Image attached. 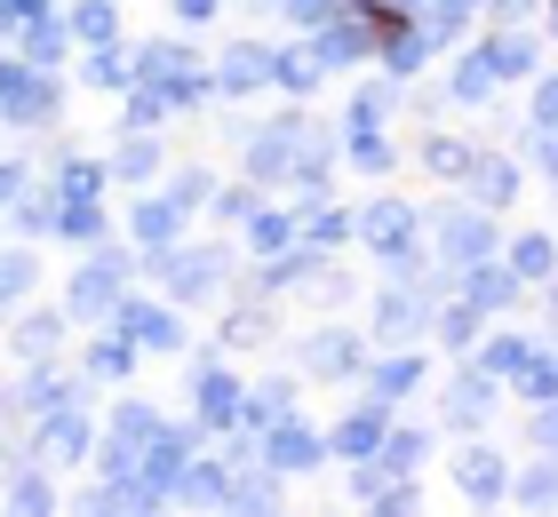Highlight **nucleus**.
<instances>
[{
    "mask_svg": "<svg viewBox=\"0 0 558 517\" xmlns=\"http://www.w3.org/2000/svg\"><path fill=\"white\" fill-rule=\"evenodd\" d=\"M367 239L375 247H384V263L391 271H415V216H408V207H399V199H384V207H367Z\"/></svg>",
    "mask_w": 558,
    "mask_h": 517,
    "instance_id": "nucleus-1",
    "label": "nucleus"
},
{
    "mask_svg": "<svg viewBox=\"0 0 558 517\" xmlns=\"http://www.w3.org/2000/svg\"><path fill=\"white\" fill-rule=\"evenodd\" d=\"M0 112L9 120H48L57 112V88H48L40 72H0Z\"/></svg>",
    "mask_w": 558,
    "mask_h": 517,
    "instance_id": "nucleus-2",
    "label": "nucleus"
},
{
    "mask_svg": "<svg viewBox=\"0 0 558 517\" xmlns=\"http://www.w3.org/2000/svg\"><path fill=\"white\" fill-rule=\"evenodd\" d=\"M439 231H447V255H454V263H478V255L495 247V231H487V216H447Z\"/></svg>",
    "mask_w": 558,
    "mask_h": 517,
    "instance_id": "nucleus-3",
    "label": "nucleus"
},
{
    "mask_svg": "<svg viewBox=\"0 0 558 517\" xmlns=\"http://www.w3.org/2000/svg\"><path fill=\"white\" fill-rule=\"evenodd\" d=\"M175 216H184V199H144V207H136V239L160 255V247L175 239Z\"/></svg>",
    "mask_w": 558,
    "mask_h": 517,
    "instance_id": "nucleus-4",
    "label": "nucleus"
},
{
    "mask_svg": "<svg viewBox=\"0 0 558 517\" xmlns=\"http://www.w3.org/2000/svg\"><path fill=\"white\" fill-rule=\"evenodd\" d=\"M264 454L279 461V470H303V461H319V438H312V430H295V422H279V430L264 438Z\"/></svg>",
    "mask_w": 558,
    "mask_h": 517,
    "instance_id": "nucleus-5",
    "label": "nucleus"
},
{
    "mask_svg": "<svg viewBox=\"0 0 558 517\" xmlns=\"http://www.w3.org/2000/svg\"><path fill=\"white\" fill-rule=\"evenodd\" d=\"M271 72H279V57H271V48H232V64H223V88H264L271 81Z\"/></svg>",
    "mask_w": 558,
    "mask_h": 517,
    "instance_id": "nucleus-6",
    "label": "nucleus"
},
{
    "mask_svg": "<svg viewBox=\"0 0 558 517\" xmlns=\"http://www.w3.org/2000/svg\"><path fill=\"white\" fill-rule=\"evenodd\" d=\"M112 295H120V271L112 263H96V271L72 279V310H112Z\"/></svg>",
    "mask_w": 558,
    "mask_h": 517,
    "instance_id": "nucleus-7",
    "label": "nucleus"
},
{
    "mask_svg": "<svg viewBox=\"0 0 558 517\" xmlns=\"http://www.w3.org/2000/svg\"><path fill=\"white\" fill-rule=\"evenodd\" d=\"M312 57H319V64H360V57H367V33H360V24H327Z\"/></svg>",
    "mask_w": 558,
    "mask_h": 517,
    "instance_id": "nucleus-8",
    "label": "nucleus"
},
{
    "mask_svg": "<svg viewBox=\"0 0 558 517\" xmlns=\"http://www.w3.org/2000/svg\"><path fill=\"white\" fill-rule=\"evenodd\" d=\"M558 271V247L543 239V231H526V239L511 247V279H550Z\"/></svg>",
    "mask_w": 558,
    "mask_h": 517,
    "instance_id": "nucleus-9",
    "label": "nucleus"
},
{
    "mask_svg": "<svg viewBox=\"0 0 558 517\" xmlns=\"http://www.w3.org/2000/svg\"><path fill=\"white\" fill-rule=\"evenodd\" d=\"M454 478H463V494H478V502L502 494V461L495 454H463V461H454Z\"/></svg>",
    "mask_w": 558,
    "mask_h": 517,
    "instance_id": "nucleus-10",
    "label": "nucleus"
},
{
    "mask_svg": "<svg viewBox=\"0 0 558 517\" xmlns=\"http://www.w3.org/2000/svg\"><path fill=\"white\" fill-rule=\"evenodd\" d=\"M120 327H129L136 343H151V350H168V343H175V319H168V310H144V303L120 310Z\"/></svg>",
    "mask_w": 558,
    "mask_h": 517,
    "instance_id": "nucleus-11",
    "label": "nucleus"
},
{
    "mask_svg": "<svg viewBox=\"0 0 558 517\" xmlns=\"http://www.w3.org/2000/svg\"><path fill=\"white\" fill-rule=\"evenodd\" d=\"M511 382H519V391H526V398H558V358H543V350H526Z\"/></svg>",
    "mask_w": 558,
    "mask_h": 517,
    "instance_id": "nucleus-12",
    "label": "nucleus"
},
{
    "mask_svg": "<svg viewBox=\"0 0 558 517\" xmlns=\"http://www.w3.org/2000/svg\"><path fill=\"white\" fill-rule=\"evenodd\" d=\"M232 406H240V391H232V374H199V414H208V422H232Z\"/></svg>",
    "mask_w": 558,
    "mask_h": 517,
    "instance_id": "nucleus-13",
    "label": "nucleus"
},
{
    "mask_svg": "<svg viewBox=\"0 0 558 517\" xmlns=\"http://www.w3.org/2000/svg\"><path fill=\"white\" fill-rule=\"evenodd\" d=\"M336 446H343V454H351V461H367V454H375V446H384V422H375V414H351V422H343V430H336Z\"/></svg>",
    "mask_w": 558,
    "mask_h": 517,
    "instance_id": "nucleus-14",
    "label": "nucleus"
},
{
    "mask_svg": "<svg viewBox=\"0 0 558 517\" xmlns=\"http://www.w3.org/2000/svg\"><path fill=\"white\" fill-rule=\"evenodd\" d=\"M48 454H57V461L88 454V422H81V414H57V422H48Z\"/></svg>",
    "mask_w": 558,
    "mask_h": 517,
    "instance_id": "nucleus-15",
    "label": "nucleus"
},
{
    "mask_svg": "<svg viewBox=\"0 0 558 517\" xmlns=\"http://www.w3.org/2000/svg\"><path fill=\"white\" fill-rule=\"evenodd\" d=\"M312 367H319V374H336V367L351 374V367H360V343H351V334H319V343H312Z\"/></svg>",
    "mask_w": 558,
    "mask_h": 517,
    "instance_id": "nucleus-16",
    "label": "nucleus"
},
{
    "mask_svg": "<svg viewBox=\"0 0 558 517\" xmlns=\"http://www.w3.org/2000/svg\"><path fill=\"white\" fill-rule=\"evenodd\" d=\"M511 192H519V175H511V160H478V199H487V207H502Z\"/></svg>",
    "mask_w": 558,
    "mask_h": 517,
    "instance_id": "nucleus-17",
    "label": "nucleus"
},
{
    "mask_svg": "<svg viewBox=\"0 0 558 517\" xmlns=\"http://www.w3.org/2000/svg\"><path fill=\"white\" fill-rule=\"evenodd\" d=\"M487 88H495V64H487V57H463V64H454V96H463V103H478Z\"/></svg>",
    "mask_w": 558,
    "mask_h": 517,
    "instance_id": "nucleus-18",
    "label": "nucleus"
},
{
    "mask_svg": "<svg viewBox=\"0 0 558 517\" xmlns=\"http://www.w3.org/2000/svg\"><path fill=\"white\" fill-rule=\"evenodd\" d=\"M375 327H384V334H415L423 327V303L415 295H391L384 310H375Z\"/></svg>",
    "mask_w": 558,
    "mask_h": 517,
    "instance_id": "nucleus-19",
    "label": "nucleus"
},
{
    "mask_svg": "<svg viewBox=\"0 0 558 517\" xmlns=\"http://www.w3.org/2000/svg\"><path fill=\"white\" fill-rule=\"evenodd\" d=\"M415 358H384V367H375V391H384V398H399V391H415Z\"/></svg>",
    "mask_w": 558,
    "mask_h": 517,
    "instance_id": "nucleus-20",
    "label": "nucleus"
},
{
    "mask_svg": "<svg viewBox=\"0 0 558 517\" xmlns=\"http://www.w3.org/2000/svg\"><path fill=\"white\" fill-rule=\"evenodd\" d=\"M247 239H256L264 255H279V247H295V223H288V216H256V231H247Z\"/></svg>",
    "mask_w": 558,
    "mask_h": 517,
    "instance_id": "nucleus-21",
    "label": "nucleus"
},
{
    "mask_svg": "<svg viewBox=\"0 0 558 517\" xmlns=\"http://www.w3.org/2000/svg\"><path fill=\"white\" fill-rule=\"evenodd\" d=\"M502 295H511V271H478V279H471V303H478V310H495Z\"/></svg>",
    "mask_w": 558,
    "mask_h": 517,
    "instance_id": "nucleus-22",
    "label": "nucleus"
},
{
    "mask_svg": "<svg viewBox=\"0 0 558 517\" xmlns=\"http://www.w3.org/2000/svg\"><path fill=\"white\" fill-rule=\"evenodd\" d=\"M487 64H495V72H526V64H535V48H526V40H495Z\"/></svg>",
    "mask_w": 558,
    "mask_h": 517,
    "instance_id": "nucleus-23",
    "label": "nucleus"
},
{
    "mask_svg": "<svg viewBox=\"0 0 558 517\" xmlns=\"http://www.w3.org/2000/svg\"><path fill=\"white\" fill-rule=\"evenodd\" d=\"M24 287H33V263H16V255H0V303H16Z\"/></svg>",
    "mask_w": 558,
    "mask_h": 517,
    "instance_id": "nucleus-24",
    "label": "nucleus"
},
{
    "mask_svg": "<svg viewBox=\"0 0 558 517\" xmlns=\"http://www.w3.org/2000/svg\"><path fill=\"white\" fill-rule=\"evenodd\" d=\"M72 33H81V40H105V33H112V9H105V0H88V9L72 16Z\"/></svg>",
    "mask_w": 558,
    "mask_h": 517,
    "instance_id": "nucleus-25",
    "label": "nucleus"
},
{
    "mask_svg": "<svg viewBox=\"0 0 558 517\" xmlns=\"http://www.w3.org/2000/svg\"><path fill=\"white\" fill-rule=\"evenodd\" d=\"M487 406H495V398H487V382H463V391H454V422H478Z\"/></svg>",
    "mask_w": 558,
    "mask_h": 517,
    "instance_id": "nucleus-26",
    "label": "nucleus"
},
{
    "mask_svg": "<svg viewBox=\"0 0 558 517\" xmlns=\"http://www.w3.org/2000/svg\"><path fill=\"white\" fill-rule=\"evenodd\" d=\"M24 406H40V414H57V406H64V391H57V382H48V374H33V382H24Z\"/></svg>",
    "mask_w": 558,
    "mask_h": 517,
    "instance_id": "nucleus-27",
    "label": "nucleus"
},
{
    "mask_svg": "<svg viewBox=\"0 0 558 517\" xmlns=\"http://www.w3.org/2000/svg\"><path fill=\"white\" fill-rule=\"evenodd\" d=\"M423 64V33H399L391 40V72H415Z\"/></svg>",
    "mask_w": 558,
    "mask_h": 517,
    "instance_id": "nucleus-28",
    "label": "nucleus"
},
{
    "mask_svg": "<svg viewBox=\"0 0 558 517\" xmlns=\"http://www.w3.org/2000/svg\"><path fill=\"white\" fill-rule=\"evenodd\" d=\"M184 494H192V502H223V470H192Z\"/></svg>",
    "mask_w": 558,
    "mask_h": 517,
    "instance_id": "nucleus-29",
    "label": "nucleus"
},
{
    "mask_svg": "<svg viewBox=\"0 0 558 517\" xmlns=\"http://www.w3.org/2000/svg\"><path fill=\"white\" fill-rule=\"evenodd\" d=\"M430 168H439V175H463L471 151H463V144H430Z\"/></svg>",
    "mask_w": 558,
    "mask_h": 517,
    "instance_id": "nucleus-30",
    "label": "nucleus"
},
{
    "mask_svg": "<svg viewBox=\"0 0 558 517\" xmlns=\"http://www.w3.org/2000/svg\"><path fill=\"white\" fill-rule=\"evenodd\" d=\"M384 461H391V470H415V461H423V438H391Z\"/></svg>",
    "mask_w": 558,
    "mask_h": 517,
    "instance_id": "nucleus-31",
    "label": "nucleus"
},
{
    "mask_svg": "<svg viewBox=\"0 0 558 517\" xmlns=\"http://www.w3.org/2000/svg\"><path fill=\"white\" fill-rule=\"evenodd\" d=\"M16 509H57V494H48L40 478H16Z\"/></svg>",
    "mask_w": 558,
    "mask_h": 517,
    "instance_id": "nucleus-32",
    "label": "nucleus"
},
{
    "mask_svg": "<svg viewBox=\"0 0 558 517\" xmlns=\"http://www.w3.org/2000/svg\"><path fill=\"white\" fill-rule=\"evenodd\" d=\"M120 175H129V184H144V175H151V144H129V151H120Z\"/></svg>",
    "mask_w": 558,
    "mask_h": 517,
    "instance_id": "nucleus-33",
    "label": "nucleus"
},
{
    "mask_svg": "<svg viewBox=\"0 0 558 517\" xmlns=\"http://www.w3.org/2000/svg\"><path fill=\"white\" fill-rule=\"evenodd\" d=\"M519 494H526V502H550V494H558V470H526Z\"/></svg>",
    "mask_w": 558,
    "mask_h": 517,
    "instance_id": "nucleus-34",
    "label": "nucleus"
},
{
    "mask_svg": "<svg viewBox=\"0 0 558 517\" xmlns=\"http://www.w3.org/2000/svg\"><path fill=\"white\" fill-rule=\"evenodd\" d=\"M519 358H526V343H495L487 350V374H519Z\"/></svg>",
    "mask_w": 558,
    "mask_h": 517,
    "instance_id": "nucleus-35",
    "label": "nucleus"
},
{
    "mask_svg": "<svg viewBox=\"0 0 558 517\" xmlns=\"http://www.w3.org/2000/svg\"><path fill=\"white\" fill-rule=\"evenodd\" d=\"M471 327H478V303H463V310H447V343H471Z\"/></svg>",
    "mask_w": 558,
    "mask_h": 517,
    "instance_id": "nucleus-36",
    "label": "nucleus"
},
{
    "mask_svg": "<svg viewBox=\"0 0 558 517\" xmlns=\"http://www.w3.org/2000/svg\"><path fill=\"white\" fill-rule=\"evenodd\" d=\"M463 9H471V0H439V9H430V33H454V24H463Z\"/></svg>",
    "mask_w": 558,
    "mask_h": 517,
    "instance_id": "nucleus-37",
    "label": "nucleus"
},
{
    "mask_svg": "<svg viewBox=\"0 0 558 517\" xmlns=\"http://www.w3.org/2000/svg\"><path fill=\"white\" fill-rule=\"evenodd\" d=\"M288 9H295L303 24H327V16H336V0H288Z\"/></svg>",
    "mask_w": 558,
    "mask_h": 517,
    "instance_id": "nucleus-38",
    "label": "nucleus"
},
{
    "mask_svg": "<svg viewBox=\"0 0 558 517\" xmlns=\"http://www.w3.org/2000/svg\"><path fill=\"white\" fill-rule=\"evenodd\" d=\"M535 438H543V446H558V398H543V422H535Z\"/></svg>",
    "mask_w": 558,
    "mask_h": 517,
    "instance_id": "nucleus-39",
    "label": "nucleus"
},
{
    "mask_svg": "<svg viewBox=\"0 0 558 517\" xmlns=\"http://www.w3.org/2000/svg\"><path fill=\"white\" fill-rule=\"evenodd\" d=\"M175 9H184V16H216V0H175Z\"/></svg>",
    "mask_w": 558,
    "mask_h": 517,
    "instance_id": "nucleus-40",
    "label": "nucleus"
},
{
    "mask_svg": "<svg viewBox=\"0 0 558 517\" xmlns=\"http://www.w3.org/2000/svg\"><path fill=\"white\" fill-rule=\"evenodd\" d=\"M16 184H24V175H16V168H0V199H9V192H16Z\"/></svg>",
    "mask_w": 558,
    "mask_h": 517,
    "instance_id": "nucleus-41",
    "label": "nucleus"
},
{
    "mask_svg": "<svg viewBox=\"0 0 558 517\" xmlns=\"http://www.w3.org/2000/svg\"><path fill=\"white\" fill-rule=\"evenodd\" d=\"M543 160H550V175H558V136H543Z\"/></svg>",
    "mask_w": 558,
    "mask_h": 517,
    "instance_id": "nucleus-42",
    "label": "nucleus"
},
{
    "mask_svg": "<svg viewBox=\"0 0 558 517\" xmlns=\"http://www.w3.org/2000/svg\"><path fill=\"white\" fill-rule=\"evenodd\" d=\"M391 9H423V0H391Z\"/></svg>",
    "mask_w": 558,
    "mask_h": 517,
    "instance_id": "nucleus-43",
    "label": "nucleus"
}]
</instances>
